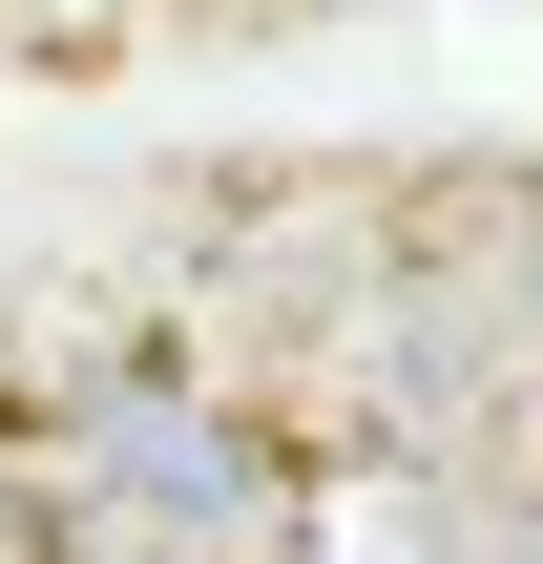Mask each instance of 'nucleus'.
<instances>
[{
    "instance_id": "nucleus-1",
    "label": "nucleus",
    "mask_w": 543,
    "mask_h": 564,
    "mask_svg": "<svg viewBox=\"0 0 543 564\" xmlns=\"http://www.w3.org/2000/svg\"><path fill=\"white\" fill-rule=\"evenodd\" d=\"M0 564H63V502H42V440L0 419Z\"/></svg>"
}]
</instances>
